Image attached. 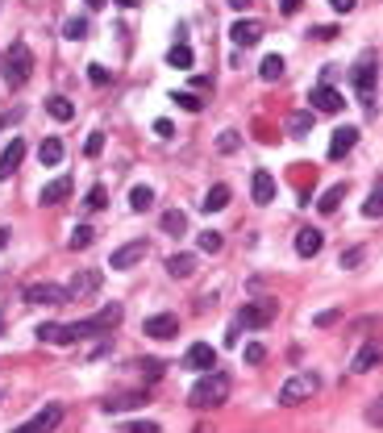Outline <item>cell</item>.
I'll list each match as a JSON object with an SVG mask.
<instances>
[{
  "label": "cell",
  "instance_id": "cell-1",
  "mask_svg": "<svg viewBox=\"0 0 383 433\" xmlns=\"http://www.w3.org/2000/svg\"><path fill=\"white\" fill-rule=\"evenodd\" d=\"M121 304H109L104 313L96 317H84V321H71V325H54V321H42L38 325V337L46 342V346H71V342H84V337H100L104 329H113L121 325Z\"/></svg>",
  "mask_w": 383,
  "mask_h": 433
},
{
  "label": "cell",
  "instance_id": "cell-2",
  "mask_svg": "<svg viewBox=\"0 0 383 433\" xmlns=\"http://www.w3.org/2000/svg\"><path fill=\"white\" fill-rule=\"evenodd\" d=\"M225 396H229V375L225 371H204L188 392V404L192 409H217V404H225Z\"/></svg>",
  "mask_w": 383,
  "mask_h": 433
},
{
  "label": "cell",
  "instance_id": "cell-3",
  "mask_svg": "<svg viewBox=\"0 0 383 433\" xmlns=\"http://www.w3.org/2000/svg\"><path fill=\"white\" fill-rule=\"evenodd\" d=\"M0 71H4V84H9V88H25V84H29V75H34V50L25 46L21 38H17V42H9Z\"/></svg>",
  "mask_w": 383,
  "mask_h": 433
},
{
  "label": "cell",
  "instance_id": "cell-4",
  "mask_svg": "<svg viewBox=\"0 0 383 433\" xmlns=\"http://www.w3.org/2000/svg\"><path fill=\"white\" fill-rule=\"evenodd\" d=\"M275 317H279V304H275V300H250V304L238 309L234 325H238V329H267Z\"/></svg>",
  "mask_w": 383,
  "mask_h": 433
},
{
  "label": "cell",
  "instance_id": "cell-5",
  "mask_svg": "<svg viewBox=\"0 0 383 433\" xmlns=\"http://www.w3.org/2000/svg\"><path fill=\"white\" fill-rule=\"evenodd\" d=\"M321 392V379L312 375V371H300V375H292L284 387H279V404H304Z\"/></svg>",
  "mask_w": 383,
  "mask_h": 433
},
{
  "label": "cell",
  "instance_id": "cell-6",
  "mask_svg": "<svg viewBox=\"0 0 383 433\" xmlns=\"http://www.w3.org/2000/svg\"><path fill=\"white\" fill-rule=\"evenodd\" d=\"M350 79H354L359 96L367 100V104H371V96H375V79H379V71H375V54L359 59V63H354V71H350Z\"/></svg>",
  "mask_w": 383,
  "mask_h": 433
},
{
  "label": "cell",
  "instance_id": "cell-7",
  "mask_svg": "<svg viewBox=\"0 0 383 433\" xmlns=\"http://www.w3.org/2000/svg\"><path fill=\"white\" fill-rule=\"evenodd\" d=\"M59 421H63V404H46L38 417H29V421L17 425L13 433H50V429H59Z\"/></svg>",
  "mask_w": 383,
  "mask_h": 433
},
{
  "label": "cell",
  "instance_id": "cell-8",
  "mask_svg": "<svg viewBox=\"0 0 383 433\" xmlns=\"http://www.w3.org/2000/svg\"><path fill=\"white\" fill-rule=\"evenodd\" d=\"M25 304H67V288H59V284H29L25 288Z\"/></svg>",
  "mask_w": 383,
  "mask_h": 433
},
{
  "label": "cell",
  "instance_id": "cell-9",
  "mask_svg": "<svg viewBox=\"0 0 383 433\" xmlns=\"http://www.w3.org/2000/svg\"><path fill=\"white\" fill-rule=\"evenodd\" d=\"M175 334H179V317L175 313H154L146 321V337H154V342H167Z\"/></svg>",
  "mask_w": 383,
  "mask_h": 433
},
{
  "label": "cell",
  "instance_id": "cell-10",
  "mask_svg": "<svg viewBox=\"0 0 383 433\" xmlns=\"http://www.w3.org/2000/svg\"><path fill=\"white\" fill-rule=\"evenodd\" d=\"M92 292H100V271H79L71 284H67V300H84Z\"/></svg>",
  "mask_w": 383,
  "mask_h": 433
},
{
  "label": "cell",
  "instance_id": "cell-11",
  "mask_svg": "<svg viewBox=\"0 0 383 433\" xmlns=\"http://www.w3.org/2000/svg\"><path fill=\"white\" fill-rule=\"evenodd\" d=\"M229 38H234L238 46H254V42L263 38V21H254V17H242V21H234Z\"/></svg>",
  "mask_w": 383,
  "mask_h": 433
},
{
  "label": "cell",
  "instance_id": "cell-12",
  "mask_svg": "<svg viewBox=\"0 0 383 433\" xmlns=\"http://www.w3.org/2000/svg\"><path fill=\"white\" fill-rule=\"evenodd\" d=\"M309 100H312V109H321V113H342V109H346L342 92H337V88H321V84L312 88Z\"/></svg>",
  "mask_w": 383,
  "mask_h": 433
},
{
  "label": "cell",
  "instance_id": "cell-13",
  "mask_svg": "<svg viewBox=\"0 0 383 433\" xmlns=\"http://www.w3.org/2000/svg\"><path fill=\"white\" fill-rule=\"evenodd\" d=\"M354 146H359V129H354V125H342L334 134V142H329V159H346Z\"/></svg>",
  "mask_w": 383,
  "mask_h": 433
},
{
  "label": "cell",
  "instance_id": "cell-14",
  "mask_svg": "<svg viewBox=\"0 0 383 433\" xmlns=\"http://www.w3.org/2000/svg\"><path fill=\"white\" fill-rule=\"evenodd\" d=\"M142 259H146V242H129V246L113 250V271H129V267L142 263Z\"/></svg>",
  "mask_w": 383,
  "mask_h": 433
},
{
  "label": "cell",
  "instance_id": "cell-15",
  "mask_svg": "<svg viewBox=\"0 0 383 433\" xmlns=\"http://www.w3.org/2000/svg\"><path fill=\"white\" fill-rule=\"evenodd\" d=\"M321 246H325V238H321V229H312V225H304V229L296 234V254H300V259L321 254Z\"/></svg>",
  "mask_w": 383,
  "mask_h": 433
},
{
  "label": "cell",
  "instance_id": "cell-16",
  "mask_svg": "<svg viewBox=\"0 0 383 433\" xmlns=\"http://www.w3.org/2000/svg\"><path fill=\"white\" fill-rule=\"evenodd\" d=\"M184 362H188L192 371H213L217 350H213V346H204V342H196V346H188V354H184Z\"/></svg>",
  "mask_w": 383,
  "mask_h": 433
},
{
  "label": "cell",
  "instance_id": "cell-17",
  "mask_svg": "<svg viewBox=\"0 0 383 433\" xmlns=\"http://www.w3.org/2000/svg\"><path fill=\"white\" fill-rule=\"evenodd\" d=\"M21 159H25V142L21 138H13V142L4 146V154H0V179H9L13 171L21 167Z\"/></svg>",
  "mask_w": 383,
  "mask_h": 433
},
{
  "label": "cell",
  "instance_id": "cell-18",
  "mask_svg": "<svg viewBox=\"0 0 383 433\" xmlns=\"http://www.w3.org/2000/svg\"><path fill=\"white\" fill-rule=\"evenodd\" d=\"M250 192H254V204H271L275 200V175L271 171H254V184H250Z\"/></svg>",
  "mask_w": 383,
  "mask_h": 433
},
{
  "label": "cell",
  "instance_id": "cell-19",
  "mask_svg": "<svg viewBox=\"0 0 383 433\" xmlns=\"http://www.w3.org/2000/svg\"><path fill=\"white\" fill-rule=\"evenodd\" d=\"M67 196H71V175H59V179H50L46 188L38 192V204H59Z\"/></svg>",
  "mask_w": 383,
  "mask_h": 433
},
{
  "label": "cell",
  "instance_id": "cell-20",
  "mask_svg": "<svg viewBox=\"0 0 383 433\" xmlns=\"http://www.w3.org/2000/svg\"><path fill=\"white\" fill-rule=\"evenodd\" d=\"M146 404V392H121V396H109L100 409L104 412H125V409H142Z\"/></svg>",
  "mask_w": 383,
  "mask_h": 433
},
{
  "label": "cell",
  "instance_id": "cell-21",
  "mask_svg": "<svg viewBox=\"0 0 383 433\" xmlns=\"http://www.w3.org/2000/svg\"><path fill=\"white\" fill-rule=\"evenodd\" d=\"M312 179H317V171L309 167V163H300V167H292V188H296V196L304 200V196L312 192Z\"/></svg>",
  "mask_w": 383,
  "mask_h": 433
},
{
  "label": "cell",
  "instance_id": "cell-22",
  "mask_svg": "<svg viewBox=\"0 0 383 433\" xmlns=\"http://www.w3.org/2000/svg\"><path fill=\"white\" fill-rule=\"evenodd\" d=\"M38 159H42V167H59L63 163V138H46L38 146Z\"/></svg>",
  "mask_w": 383,
  "mask_h": 433
},
{
  "label": "cell",
  "instance_id": "cell-23",
  "mask_svg": "<svg viewBox=\"0 0 383 433\" xmlns=\"http://www.w3.org/2000/svg\"><path fill=\"white\" fill-rule=\"evenodd\" d=\"M225 204H229V188H225V184H213V188H209V196H204V204H200V209H204V213H221Z\"/></svg>",
  "mask_w": 383,
  "mask_h": 433
},
{
  "label": "cell",
  "instance_id": "cell-24",
  "mask_svg": "<svg viewBox=\"0 0 383 433\" xmlns=\"http://www.w3.org/2000/svg\"><path fill=\"white\" fill-rule=\"evenodd\" d=\"M150 204H154V188H150V184H138V188H129V209H134V213H146Z\"/></svg>",
  "mask_w": 383,
  "mask_h": 433
},
{
  "label": "cell",
  "instance_id": "cell-25",
  "mask_svg": "<svg viewBox=\"0 0 383 433\" xmlns=\"http://www.w3.org/2000/svg\"><path fill=\"white\" fill-rule=\"evenodd\" d=\"M167 271L175 279H188L192 271H196V254H171L167 259Z\"/></svg>",
  "mask_w": 383,
  "mask_h": 433
},
{
  "label": "cell",
  "instance_id": "cell-26",
  "mask_svg": "<svg viewBox=\"0 0 383 433\" xmlns=\"http://www.w3.org/2000/svg\"><path fill=\"white\" fill-rule=\"evenodd\" d=\"M46 113L54 121H71L75 117V104L67 96H46Z\"/></svg>",
  "mask_w": 383,
  "mask_h": 433
},
{
  "label": "cell",
  "instance_id": "cell-27",
  "mask_svg": "<svg viewBox=\"0 0 383 433\" xmlns=\"http://www.w3.org/2000/svg\"><path fill=\"white\" fill-rule=\"evenodd\" d=\"M375 362H379V342H367V346L359 350V359H354V371H359V375H367Z\"/></svg>",
  "mask_w": 383,
  "mask_h": 433
},
{
  "label": "cell",
  "instance_id": "cell-28",
  "mask_svg": "<svg viewBox=\"0 0 383 433\" xmlns=\"http://www.w3.org/2000/svg\"><path fill=\"white\" fill-rule=\"evenodd\" d=\"M259 75H263L267 84H279V79H284V59H279V54H267L263 67H259Z\"/></svg>",
  "mask_w": 383,
  "mask_h": 433
},
{
  "label": "cell",
  "instance_id": "cell-29",
  "mask_svg": "<svg viewBox=\"0 0 383 433\" xmlns=\"http://www.w3.org/2000/svg\"><path fill=\"white\" fill-rule=\"evenodd\" d=\"M346 192H350L346 184H337V188H329V192L321 196V204H317V209H321V213H325V216H329V213H337V204L346 200Z\"/></svg>",
  "mask_w": 383,
  "mask_h": 433
},
{
  "label": "cell",
  "instance_id": "cell-30",
  "mask_svg": "<svg viewBox=\"0 0 383 433\" xmlns=\"http://www.w3.org/2000/svg\"><path fill=\"white\" fill-rule=\"evenodd\" d=\"M188 229V216L179 213V209H171V213H163V234H171V238H179Z\"/></svg>",
  "mask_w": 383,
  "mask_h": 433
},
{
  "label": "cell",
  "instance_id": "cell-31",
  "mask_svg": "<svg viewBox=\"0 0 383 433\" xmlns=\"http://www.w3.org/2000/svg\"><path fill=\"white\" fill-rule=\"evenodd\" d=\"M92 238H96L92 225H75L71 238H67V246H71V250H88V246H92Z\"/></svg>",
  "mask_w": 383,
  "mask_h": 433
},
{
  "label": "cell",
  "instance_id": "cell-32",
  "mask_svg": "<svg viewBox=\"0 0 383 433\" xmlns=\"http://www.w3.org/2000/svg\"><path fill=\"white\" fill-rule=\"evenodd\" d=\"M167 63H171V67H179V71H184V67H192V46H188V42L171 46L167 50Z\"/></svg>",
  "mask_w": 383,
  "mask_h": 433
},
{
  "label": "cell",
  "instance_id": "cell-33",
  "mask_svg": "<svg viewBox=\"0 0 383 433\" xmlns=\"http://www.w3.org/2000/svg\"><path fill=\"white\" fill-rule=\"evenodd\" d=\"M312 129V113H292V117H287V134H292V138H300V134H309Z\"/></svg>",
  "mask_w": 383,
  "mask_h": 433
},
{
  "label": "cell",
  "instance_id": "cell-34",
  "mask_svg": "<svg viewBox=\"0 0 383 433\" xmlns=\"http://www.w3.org/2000/svg\"><path fill=\"white\" fill-rule=\"evenodd\" d=\"M104 204H109V192H104V188H100V184H96L92 192L84 196V213H100V209H104Z\"/></svg>",
  "mask_w": 383,
  "mask_h": 433
},
{
  "label": "cell",
  "instance_id": "cell-35",
  "mask_svg": "<svg viewBox=\"0 0 383 433\" xmlns=\"http://www.w3.org/2000/svg\"><path fill=\"white\" fill-rule=\"evenodd\" d=\"M171 104H179L184 113H200L204 104H200V96L196 92H171Z\"/></svg>",
  "mask_w": 383,
  "mask_h": 433
},
{
  "label": "cell",
  "instance_id": "cell-36",
  "mask_svg": "<svg viewBox=\"0 0 383 433\" xmlns=\"http://www.w3.org/2000/svg\"><path fill=\"white\" fill-rule=\"evenodd\" d=\"M379 213H383V188H379V184H375V188H371V200L362 204V216H371V221H379Z\"/></svg>",
  "mask_w": 383,
  "mask_h": 433
},
{
  "label": "cell",
  "instance_id": "cell-37",
  "mask_svg": "<svg viewBox=\"0 0 383 433\" xmlns=\"http://www.w3.org/2000/svg\"><path fill=\"white\" fill-rule=\"evenodd\" d=\"M238 146H242V134L238 129H225V134L217 138V154H234Z\"/></svg>",
  "mask_w": 383,
  "mask_h": 433
},
{
  "label": "cell",
  "instance_id": "cell-38",
  "mask_svg": "<svg viewBox=\"0 0 383 433\" xmlns=\"http://www.w3.org/2000/svg\"><path fill=\"white\" fill-rule=\"evenodd\" d=\"M63 34H67L71 42H79V38L88 34V21H84V17H67V25H63Z\"/></svg>",
  "mask_w": 383,
  "mask_h": 433
},
{
  "label": "cell",
  "instance_id": "cell-39",
  "mask_svg": "<svg viewBox=\"0 0 383 433\" xmlns=\"http://www.w3.org/2000/svg\"><path fill=\"white\" fill-rule=\"evenodd\" d=\"M88 79H92L96 88H104V84H109V79H113V71H109V67H104V63H88Z\"/></svg>",
  "mask_w": 383,
  "mask_h": 433
},
{
  "label": "cell",
  "instance_id": "cell-40",
  "mask_svg": "<svg viewBox=\"0 0 383 433\" xmlns=\"http://www.w3.org/2000/svg\"><path fill=\"white\" fill-rule=\"evenodd\" d=\"M309 38H312V42H334V38H337V25H312Z\"/></svg>",
  "mask_w": 383,
  "mask_h": 433
},
{
  "label": "cell",
  "instance_id": "cell-41",
  "mask_svg": "<svg viewBox=\"0 0 383 433\" xmlns=\"http://www.w3.org/2000/svg\"><path fill=\"white\" fill-rule=\"evenodd\" d=\"M100 150H104V134L96 129V134H88V142H84V154H88V159H96Z\"/></svg>",
  "mask_w": 383,
  "mask_h": 433
},
{
  "label": "cell",
  "instance_id": "cell-42",
  "mask_svg": "<svg viewBox=\"0 0 383 433\" xmlns=\"http://www.w3.org/2000/svg\"><path fill=\"white\" fill-rule=\"evenodd\" d=\"M200 250L217 254V250H221V234H217V229H204V234H200Z\"/></svg>",
  "mask_w": 383,
  "mask_h": 433
},
{
  "label": "cell",
  "instance_id": "cell-43",
  "mask_svg": "<svg viewBox=\"0 0 383 433\" xmlns=\"http://www.w3.org/2000/svg\"><path fill=\"white\" fill-rule=\"evenodd\" d=\"M263 359H267V346H263V342H250V346H246V362H250V367H259Z\"/></svg>",
  "mask_w": 383,
  "mask_h": 433
},
{
  "label": "cell",
  "instance_id": "cell-44",
  "mask_svg": "<svg viewBox=\"0 0 383 433\" xmlns=\"http://www.w3.org/2000/svg\"><path fill=\"white\" fill-rule=\"evenodd\" d=\"M138 367H142V375H146V379H159V375L167 371L163 362H154V359H138Z\"/></svg>",
  "mask_w": 383,
  "mask_h": 433
},
{
  "label": "cell",
  "instance_id": "cell-45",
  "mask_svg": "<svg viewBox=\"0 0 383 433\" xmlns=\"http://www.w3.org/2000/svg\"><path fill=\"white\" fill-rule=\"evenodd\" d=\"M125 433H159L154 421H134V425H125Z\"/></svg>",
  "mask_w": 383,
  "mask_h": 433
},
{
  "label": "cell",
  "instance_id": "cell-46",
  "mask_svg": "<svg viewBox=\"0 0 383 433\" xmlns=\"http://www.w3.org/2000/svg\"><path fill=\"white\" fill-rule=\"evenodd\" d=\"M154 134H159V138H175V125H171L167 117H159L154 121Z\"/></svg>",
  "mask_w": 383,
  "mask_h": 433
},
{
  "label": "cell",
  "instance_id": "cell-47",
  "mask_svg": "<svg viewBox=\"0 0 383 433\" xmlns=\"http://www.w3.org/2000/svg\"><path fill=\"white\" fill-rule=\"evenodd\" d=\"M300 9H304V0H279V13H287V17L300 13Z\"/></svg>",
  "mask_w": 383,
  "mask_h": 433
},
{
  "label": "cell",
  "instance_id": "cell-48",
  "mask_svg": "<svg viewBox=\"0 0 383 433\" xmlns=\"http://www.w3.org/2000/svg\"><path fill=\"white\" fill-rule=\"evenodd\" d=\"M362 259H367V250H350V254H346V259H342V267H359Z\"/></svg>",
  "mask_w": 383,
  "mask_h": 433
},
{
  "label": "cell",
  "instance_id": "cell-49",
  "mask_svg": "<svg viewBox=\"0 0 383 433\" xmlns=\"http://www.w3.org/2000/svg\"><path fill=\"white\" fill-rule=\"evenodd\" d=\"M337 321V309H325V313H317V325H321V329H325V325H334Z\"/></svg>",
  "mask_w": 383,
  "mask_h": 433
},
{
  "label": "cell",
  "instance_id": "cell-50",
  "mask_svg": "<svg viewBox=\"0 0 383 433\" xmlns=\"http://www.w3.org/2000/svg\"><path fill=\"white\" fill-rule=\"evenodd\" d=\"M367 421H371V425H383V409H379V400H375V404L367 409Z\"/></svg>",
  "mask_w": 383,
  "mask_h": 433
},
{
  "label": "cell",
  "instance_id": "cell-51",
  "mask_svg": "<svg viewBox=\"0 0 383 433\" xmlns=\"http://www.w3.org/2000/svg\"><path fill=\"white\" fill-rule=\"evenodd\" d=\"M329 4H334L337 13H354V4H359V0H329Z\"/></svg>",
  "mask_w": 383,
  "mask_h": 433
},
{
  "label": "cell",
  "instance_id": "cell-52",
  "mask_svg": "<svg viewBox=\"0 0 383 433\" xmlns=\"http://www.w3.org/2000/svg\"><path fill=\"white\" fill-rule=\"evenodd\" d=\"M242 334H246V329H238V325H229V334H225V346H229V350H234V342H238Z\"/></svg>",
  "mask_w": 383,
  "mask_h": 433
},
{
  "label": "cell",
  "instance_id": "cell-53",
  "mask_svg": "<svg viewBox=\"0 0 383 433\" xmlns=\"http://www.w3.org/2000/svg\"><path fill=\"white\" fill-rule=\"evenodd\" d=\"M4 246H9V229H4V225H0V250H4Z\"/></svg>",
  "mask_w": 383,
  "mask_h": 433
},
{
  "label": "cell",
  "instance_id": "cell-54",
  "mask_svg": "<svg viewBox=\"0 0 383 433\" xmlns=\"http://www.w3.org/2000/svg\"><path fill=\"white\" fill-rule=\"evenodd\" d=\"M113 4H121V9H134V4H138V0H113Z\"/></svg>",
  "mask_w": 383,
  "mask_h": 433
},
{
  "label": "cell",
  "instance_id": "cell-55",
  "mask_svg": "<svg viewBox=\"0 0 383 433\" xmlns=\"http://www.w3.org/2000/svg\"><path fill=\"white\" fill-rule=\"evenodd\" d=\"M229 4H234V9H246V4H250V0H229Z\"/></svg>",
  "mask_w": 383,
  "mask_h": 433
},
{
  "label": "cell",
  "instance_id": "cell-56",
  "mask_svg": "<svg viewBox=\"0 0 383 433\" xmlns=\"http://www.w3.org/2000/svg\"><path fill=\"white\" fill-rule=\"evenodd\" d=\"M192 433H213V429H209V425H196V429H192Z\"/></svg>",
  "mask_w": 383,
  "mask_h": 433
},
{
  "label": "cell",
  "instance_id": "cell-57",
  "mask_svg": "<svg viewBox=\"0 0 383 433\" xmlns=\"http://www.w3.org/2000/svg\"><path fill=\"white\" fill-rule=\"evenodd\" d=\"M88 4H92V9H100V4H104V0H88Z\"/></svg>",
  "mask_w": 383,
  "mask_h": 433
}]
</instances>
